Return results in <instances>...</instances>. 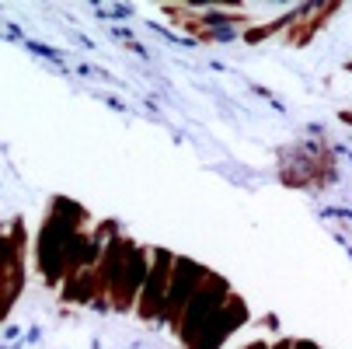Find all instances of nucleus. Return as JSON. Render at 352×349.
<instances>
[{"instance_id":"nucleus-2","label":"nucleus","mask_w":352,"mask_h":349,"mask_svg":"<svg viewBox=\"0 0 352 349\" xmlns=\"http://www.w3.org/2000/svg\"><path fill=\"white\" fill-rule=\"evenodd\" d=\"M80 237L77 217H49L38 237V266L45 273V279H60L70 273V259H74V244Z\"/></svg>"},{"instance_id":"nucleus-4","label":"nucleus","mask_w":352,"mask_h":349,"mask_svg":"<svg viewBox=\"0 0 352 349\" xmlns=\"http://www.w3.org/2000/svg\"><path fill=\"white\" fill-rule=\"evenodd\" d=\"M349 70H352V67H349Z\"/></svg>"},{"instance_id":"nucleus-1","label":"nucleus","mask_w":352,"mask_h":349,"mask_svg":"<svg viewBox=\"0 0 352 349\" xmlns=\"http://www.w3.org/2000/svg\"><path fill=\"white\" fill-rule=\"evenodd\" d=\"M223 308H227V283L210 273L206 283L192 293V301L185 304V311L178 318V332H182L188 349H195L199 342L206 339V332L213 328V321L220 318Z\"/></svg>"},{"instance_id":"nucleus-3","label":"nucleus","mask_w":352,"mask_h":349,"mask_svg":"<svg viewBox=\"0 0 352 349\" xmlns=\"http://www.w3.org/2000/svg\"><path fill=\"white\" fill-rule=\"evenodd\" d=\"M206 269L203 266H195L188 259H175V273H171V283H168V304H164V318H171L178 325L185 304L192 301V293L206 283Z\"/></svg>"}]
</instances>
